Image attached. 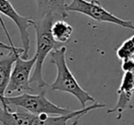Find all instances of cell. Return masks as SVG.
Returning a JSON list of instances; mask_svg holds the SVG:
<instances>
[{
    "instance_id": "1",
    "label": "cell",
    "mask_w": 134,
    "mask_h": 125,
    "mask_svg": "<svg viewBox=\"0 0 134 125\" xmlns=\"http://www.w3.org/2000/svg\"><path fill=\"white\" fill-rule=\"evenodd\" d=\"M55 18L56 16L54 15H47L42 17L41 19L34 20L32 25L35 28L37 35V50L35 54V56L37 57V62L30 82L37 83L39 89L49 86L43 78V65L45 59L52 51L63 47L61 44L57 42L52 36L51 28L55 22Z\"/></svg>"
},
{
    "instance_id": "2",
    "label": "cell",
    "mask_w": 134,
    "mask_h": 125,
    "mask_svg": "<svg viewBox=\"0 0 134 125\" xmlns=\"http://www.w3.org/2000/svg\"><path fill=\"white\" fill-rule=\"evenodd\" d=\"M66 47H61L50 53L51 63L57 68V77L54 82L49 85L50 91H61L69 93L74 96L80 101L82 108H86V104L88 101L95 103L96 100L79 84L76 78L69 69L66 60Z\"/></svg>"
},
{
    "instance_id": "3",
    "label": "cell",
    "mask_w": 134,
    "mask_h": 125,
    "mask_svg": "<svg viewBox=\"0 0 134 125\" xmlns=\"http://www.w3.org/2000/svg\"><path fill=\"white\" fill-rule=\"evenodd\" d=\"M2 106H15L33 115H67L72 112L69 108H63L51 102L46 97V92L41 91L38 94H29L27 92L18 96H5L1 98Z\"/></svg>"
},
{
    "instance_id": "4",
    "label": "cell",
    "mask_w": 134,
    "mask_h": 125,
    "mask_svg": "<svg viewBox=\"0 0 134 125\" xmlns=\"http://www.w3.org/2000/svg\"><path fill=\"white\" fill-rule=\"evenodd\" d=\"M68 12H77L85 15L98 22H105L129 28L134 31V22L121 19L105 9L99 0H72L66 7Z\"/></svg>"
},
{
    "instance_id": "5",
    "label": "cell",
    "mask_w": 134,
    "mask_h": 125,
    "mask_svg": "<svg viewBox=\"0 0 134 125\" xmlns=\"http://www.w3.org/2000/svg\"><path fill=\"white\" fill-rule=\"evenodd\" d=\"M22 53L16 54V61L12 69L8 86L7 89L5 96H11L14 92L32 91L33 89L30 87L31 72L37 62V57L34 55L32 58L24 59L21 58Z\"/></svg>"
},
{
    "instance_id": "6",
    "label": "cell",
    "mask_w": 134,
    "mask_h": 125,
    "mask_svg": "<svg viewBox=\"0 0 134 125\" xmlns=\"http://www.w3.org/2000/svg\"><path fill=\"white\" fill-rule=\"evenodd\" d=\"M0 13L10 18L18 26L21 37L22 48L24 50L21 58L24 59H28V53L30 50V36L28 28L33 25L34 20L31 18L23 17L18 14L9 0H0Z\"/></svg>"
},
{
    "instance_id": "7",
    "label": "cell",
    "mask_w": 134,
    "mask_h": 125,
    "mask_svg": "<svg viewBox=\"0 0 134 125\" xmlns=\"http://www.w3.org/2000/svg\"><path fill=\"white\" fill-rule=\"evenodd\" d=\"M118 100L112 109L108 110V114L118 113L117 120L121 118V115L126 109H132L131 98L134 94V71L124 72L120 88L117 90Z\"/></svg>"
},
{
    "instance_id": "8",
    "label": "cell",
    "mask_w": 134,
    "mask_h": 125,
    "mask_svg": "<svg viewBox=\"0 0 134 125\" xmlns=\"http://www.w3.org/2000/svg\"><path fill=\"white\" fill-rule=\"evenodd\" d=\"M23 52L24 50L22 48H16L7 54L0 55V99L5 96L13 66L16 58V54H23Z\"/></svg>"
},
{
    "instance_id": "9",
    "label": "cell",
    "mask_w": 134,
    "mask_h": 125,
    "mask_svg": "<svg viewBox=\"0 0 134 125\" xmlns=\"http://www.w3.org/2000/svg\"><path fill=\"white\" fill-rule=\"evenodd\" d=\"M34 115L18 108L13 111L9 106H0V122L2 125H31Z\"/></svg>"
},
{
    "instance_id": "10",
    "label": "cell",
    "mask_w": 134,
    "mask_h": 125,
    "mask_svg": "<svg viewBox=\"0 0 134 125\" xmlns=\"http://www.w3.org/2000/svg\"><path fill=\"white\" fill-rule=\"evenodd\" d=\"M38 13L41 17L54 15L65 18L69 17L66 0H35Z\"/></svg>"
},
{
    "instance_id": "11",
    "label": "cell",
    "mask_w": 134,
    "mask_h": 125,
    "mask_svg": "<svg viewBox=\"0 0 134 125\" xmlns=\"http://www.w3.org/2000/svg\"><path fill=\"white\" fill-rule=\"evenodd\" d=\"M51 32L55 40L62 45L69 41L73 33V28L66 21L59 19L53 23Z\"/></svg>"
},
{
    "instance_id": "12",
    "label": "cell",
    "mask_w": 134,
    "mask_h": 125,
    "mask_svg": "<svg viewBox=\"0 0 134 125\" xmlns=\"http://www.w3.org/2000/svg\"><path fill=\"white\" fill-rule=\"evenodd\" d=\"M117 56L122 61L134 58V35L119 47L117 50Z\"/></svg>"
},
{
    "instance_id": "13",
    "label": "cell",
    "mask_w": 134,
    "mask_h": 125,
    "mask_svg": "<svg viewBox=\"0 0 134 125\" xmlns=\"http://www.w3.org/2000/svg\"><path fill=\"white\" fill-rule=\"evenodd\" d=\"M0 23H1L2 28H3L4 31H5V35H7V39H8V41H9V45L5 44V43H3V42H0V50H7L8 52H10V51H13V50H15V48H16V47H15L14 44H13L12 40H11V37H10V35H9L8 31H7V28H5V24H4V21H3V19L1 18V17H0Z\"/></svg>"
}]
</instances>
